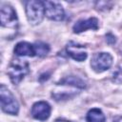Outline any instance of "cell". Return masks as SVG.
<instances>
[{"instance_id": "obj_1", "label": "cell", "mask_w": 122, "mask_h": 122, "mask_svg": "<svg viewBox=\"0 0 122 122\" xmlns=\"http://www.w3.org/2000/svg\"><path fill=\"white\" fill-rule=\"evenodd\" d=\"M0 102H1V109L3 112L9 114L15 115L19 112V105L13 94L5 86L1 85L0 87Z\"/></svg>"}, {"instance_id": "obj_2", "label": "cell", "mask_w": 122, "mask_h": 122, "mask_svg": "<svg viewBox=\"0 0 122 122\" xmlns=\"http://www.w3.org/2000/svg\"><path fill=\"white\" fill-rule=\"evenodd\" d=\"M29 71H30V67L27 61L21 59H15L10 64L7 72L11 82L13 84H18L29 73Z\"/></svg>"}, {"instance_id": "obj_3", "label": "cell", "mask_w": 122, "mask_h": 122, "mask_svg": "<svg viewBox=\"0 0 122 122\" xmlns=\"http://www.w3.org/2000/svg\"><path fill=\"white\" fill-rule=\"evenodd\" d=\"M26 14L30 25H38L45 15V6L42 1H29L26 5Z\"/></svg>"}, {"instance_id": "obj_4", "label": "cell", "mask_w": 122, "mask_h": 122, "mask_svg": "<svg viewBox=\"0 0 122 122\" xmlns=\"http://www.w3.org/2000/svg\"><path fill=\"white\" fill-rule=\"evenodd\" d=\"M112 65V56L109 52L95 53L91 61L92 69L96 72H102L107 71Z\"/></svg>"}, {"instance_id": "obj_5", "label": "cell", "mask_w": 122, "mask_h": 122, "mask_svg": "<svg viewBox=\"0 0 122 122\" xmlns=\"http://www.w3.org/2000/svg\"><path fill=\"white\" fill-rule=\"evenodd\" d=\"M0 20H1V25L3 27L12 28V29L17 28L18 25L17 15L13 8L10 5H3L1 7Z\"/></svg>"}, {"instance_id": "obj_6", "label": "cell", "mask_w": 122, "mask_h": 122, "mask_svg": "<svg viewBox=\"0 0 122 122\" xmlns=\"http://www.w3.org/2000/svg\"><path fill=\"white\" fill-rule=\"evenodd\" d=\"M45 6V15L53 21H62L65 17V11L62 5L56 1H46Z\"/></svg>"}, {"instance_id": "obj_7", "label": "cell", "mask_w": 122, "mask_h": 122, "mask_svg": "<svg viewBox=\"0 0 122 122\" xmlns=\"http://www.w3.org/2000/svg\"><path fill=\"white\" fill-rule=\"evenodd\" d=\"M51 106L45 101H38L31 107V115L37 120H47L51 115Z\"/></svg>"}, {"instance_id": "obj_8", "label": "cell", "mask_w": 122, "mask_h": 122, "mask_svg": "<svg viewBox=\"0 0 122 122\" xmlns=\"http://www.w3.org/2000/svg\"><path fill=\"white\" fill-rule=\"evenodd\" d=\"M67 52L72 59H74L75 61H78V62L84 61L88 56L85 47L80 44L74 43V42H70L68 44Z\"/></svg>"}, {"instance_id": "obj_9", "label": "cell", "mask_w": 122, "mask_h": 122, "mask_svg": "<svg viewBox=\"0 0 122 122\" xmlns=\"http://www.w3.org/2000/svg\"><path fill=\"white\" fill-rule=\"evenodd\" d=\"M98 20L95 17H91L85 20H79L73 25V31L79 33L87 30H97L98 29Z\"/></svg>"}, {"instance_id": "obj_10", "label": "cell", "mask_w": 122, "mask_h": 122, "mask_svg": "<svg viewBox=\"0 0 122 122\" xmlns=\"http://www.w3.org/2000/svg\"><path fill=\"white\" fill-rule=\"evenodd\" d=\"M14 53L18 56H34L35 49L34 45H31L28 42H19L14 47Z\"/></svg>"}, {"instance_id": "obj_11", "label": "cell", "mask_w": 122, "mask_h": 122, "mask_svg": "<svg viewBox=\"0 0 122 122\" xmlns=\"http://www.w3.org/2000/svg\"><path fill=\"white\" fill-rule=\"evenodd\" d=\"M86 120H87V122H105L106 117L101 110L92 109L88 112Z\"/></svg>"}, {"instance_id": "obj_12", "label": "cell", "mask_w": 122, "mask_h": 122, "mask_svg": "<svg viewBox=\"0 0 122 122\" xmlns=\"http://www.w3.org/2000/svg\"><path fill=\"white\" fill-rule=\"evenodd\" d=\"M60 85H69V86H73L76 88H80L83 89L86 87L85 82L77 77V76H73V75H70V76H66L65 78H63L62 80H60Z\"/></svg>"}, {"instance_id": "obj_13", "label": "cell", "mask_w": 122, "mask_h": 122, "mask_svg": "<svg viewBox=\"0 0 122 122\" xmlns=\"http://www.w3.org/2000/svg\"><path fill=\"white\" fill-rule=\"evenodd\" d=\"M34 49H35V53L36 55L42 57L48 54L50 51V47L48 44L43 43V42H37L34 44Z\"/></svg>"}, {"instance_id": "obj_14", "label": "cell", "mask_w": 122, "mask_h": 122, "mask_svg": "<svg viewBox=\"0 0 122 122\" xmlns=\"http://www.w3.org/2000/svg\"><path fill=\"white\" fill-rule=\"evenodd\" d=\"M112 81L116 83H121L122 82V68L118 67L113 72H112Z\"/></svg>"}, {"instance_id": "obj_15", "label": "cell", "mask_w": 122, "mask_h": 122, "mask_svg": "<svg viewBox=\"0 0 122 122\" xmlns=\"http://www.w3.org/2000/svg\"><path fill=\"white\" fill-rule=\"evenodd\" d=\"M106 38H107V42H108L109 44L112 45V44H114V43H115V37H114L112 33L107 34V35H106Z\"/></svg>"}, {"instance_id": "obj_16", "label": "cell", "mask_w": 122, "mask_h": 122, "mask_svg": "<svg viewBox=\"0 0 122 122\" xmlns=\"http://www.w3.org/2000/svg\"><path fill=\"white\" fill-rule=\"evenodd\" d=\"M55 122H70V121H66V120H56Z\"/></svg>"}, {"instance_id": "obj_17", "label": "cell", "mask_w": 122, "mask_h": 122, "mask_svg": "<svg viewBox=\"0 0 122 122\" xmlns=\"http://www.w3.org/2000/svg\"><path fill=\"white\" fill-rule=\"evenodd\" d=\"M120 50H122V45H121V48H120Z\"/></svg>"}]
</instances>
